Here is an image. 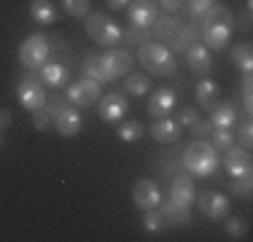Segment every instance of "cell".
Returning a JSON list of instances; mask_svg holds the SVG:
<instances>
[{"instance_id": "cell-1", "label": "cell", "mask_w": 253, "mask_h": 242, "mask_svg": "<svg viewBox=\"0 0 253 242\" xmlns=\"http://www.w3.org/2000/svg\"><path fill=\"white\" fill-rule=\"evenodd\" d=\"M183 167L189 169V172L200 175V178H210V175L218 169V151L205 140H197V143L186 145Z\"/></svg>"}, {"instance_id": "cell-2", "label": "cell", "mask_w": 253, "mask_h": 242, "mask_svg": "<svg viewBox=\"0 0 253 242\" xmlns=\"http://www.w3.org/2000/svg\"><path fill=\"white\" fill-rule=\"evenodd\" d=\"M137 62L146 70H151L154 76H175V70H178V62H175L170 48L162 46V43H151V40H146V43L140 46Z\"/></svg>"}, {"instance_id": "cell-3", "label": "cell", "mask_w": 253, "mask_h": 242, "mask_svg": "<svg viewBox=\"0 0 253 242\" xmlns=\"http://www.w3.org/2000/svg\"><path fill=\"white\" fill-rule=\"evenodd\" d=\"M86 35L94 40V43H100V46H116L119 40H122V27H119L116 22L111 19V16H105V14H92L86 19Z\"/></svg>"}, {"instance_id": "cell-4", "label": "cell", "mask_w": 253, "mask_h": 242, "mask_svg": "<svg viewBox=\"0 0 253 242\" xmlns=\"http://www.w3.org/2000/svg\"><path fill=\"white\" fill-rule=\"evenodd\" d=\"M49 54H51V46H49V38H43V35H30L19 48L22 65L30 68V70L43 68V65L49 62Z\"/></svg>"}, {"instance_id": "cell-5", "label": "cell", "mask_w": 253, "mask_h": 242, "mask_svg": "<svg viewBox=\"0 0 253 242\" xmlns=\"http://www.w3.org/2000/svg\"><path fill=\"white\" fill-rule=\"evenodd\" d=\"M102 70H105V81H116V78L126 76L135 65V57L129 51H122V48H108V54L100 57Z\"/></svg>"}, {"instance_id": "cell-6", "label": "cell", "mask_w": 253, "mask_h": 242, "mask_svg": "<svg viewBox=\"0 0 253 242\" xmlns=\"http://www.w3.org/2000/svg\"><path fill=\"white\" fill-rule=\"evenodd\" d=\"M68 102L76 108H86L92 105V102L100 100V83L92 81V78H84V81L73 83V86H68Z\"/></svg>"}, {"instance_id": "cell-7", "label": "cell", "mask_w": 253, "mask_h": 242, "mask_svg": "<svg viewBox=\"0 0 253 242\" xmlns=\"http://www.w3.org/2000/svg\"><path fill=\"white\" fill-rule=\"evenodd\" d=\"M197 204H200V213L205 218H210V221H221V218L229 215V197H224L218 191H205L197 199Z\"/></svg>"}, {"instance_id": "cell-8", "label": "cell", "mask_w": 253, "mask_h": 242, "mask_svg": "<svg viewBox=\"0 0 253 242\" xmlns=\"http://www.w3.org/2000/svg\"><path fill=\"white\" fill-rule=\"evenodd\" d=\"M16 97H19L22 108H27V111H38V108H43L46 100H49L43 92V86H41L35 78H25V81L16 86Z\"/></svg>"}, {"instance_id": "cell-9", "label": "cell", "mask_w": 253, "mask_h": 242, "mask_svg": "<svg viewBox=\"0 0 253 242\" xmlns=\"http://www.w3.org/2000/svg\"><path fill=\"white\" fill-rule=\"evenodd\" d=\"M167 199H172L180 207H191L194 204V183L186 172L172 175L170 178V191H167Z\"/></svg>"}, {"instance_id": "cell-10", "label": "cell", "mask_w": 253, "mask_h": 242, "mask_svg": "<svg viewBox=\"0 0 253 242\" xmlns=\"http://www.w3.org/2000/svg\"><path fill=\"white\" fill-rule=\"evenodd\" d=\"M132 199L140 210H151V207H159L162 202V194H159V186L154 180H137L135 189H132Z\"/></svg>"}, {"instance_id": "cell-11", "label": "cell", "mask_w": 253, "mask_h": 242, "mask_svg": "<svg viewBox=\"0 0 253 242\" xmlns=\"http://www.w3.org/2000/svg\"><path fill=\"white\" fill-rule=\"evenodd\" d=\"M54 124H57V132L62 137H76L84 126V119H81V113H78L76 105H65L62 111H59V116L54 119Z\"/></svg>"}, {"instance_id": "cell-12", "label": "cell", "mask_w": 253, "mask_h": 242, "mask_svg": "<svg viewBox=\"0 0 253 242\" xmlns=\"http://www.w3.org/2000/svg\"><path fill=\"white\" fill-rule=\"evenodd\" d=\"M175 105H178V94L172 92V89H156L151 94V100H148V113H151L154 119H165L172 113Z\"/></svg>"}, {"instance_id": "cell-13", "label": "cell", "mask_w": 253, "mask_h": 242, "mask_svg": "<svg viewBox=\"0 0 253 242\" xmlns=\"http://www.w3.org/2000/svg\"><path fill=\"white\" fill-rule=\"evenodd\" d=\"M226 172L232 175V178H243V175H251V154L248 148H237V145H232V148L226 151Z\"/></svg>"}, {"instance_id": "cell-14", "label": "cell", "mask_w": 253, "mask_h": 242, "mask_svg": "<svg viewBox=\"0 0 253 242\" xmlns=\"http://www.w3.org/2000/svg\"><path fill=\"white\" fill-rule=\"evenodd\" d=\"M97 113H100V119L102 121H119L126 113V100H124V94H116V92H111V94H105V97H100V108H97Z\"/></svg>"}, {"instance_id": "cell-15", "label": "cell", "mask_w": 253, "mask_h": 242, "mask_svg": "<svg viewBox=\"0 0 253 242\" xmlns=\"http://www.w3.org/2000/svg\"><path fill=\"white\" fill-rule=\"evenodd\" d=\"M129 22L135 27H151L156 22V0H132L129 3Z\"/></svg>"}, {"instance_id": "cell-16", "label": "cell", "mask_w": 253, "mask_h": 242, "mask_svg": "<svg viewBox=\"0 0 253 242\" xmlns=\"http://www.w3.org/2000/svg\"><path fill=\"white\" fill-rule=\"evenodd\" d=\"M234 121H237V105L232 100L229 102H218L213 108V116H210V126L213 129H232Z\"/></svg>"}, {"instance_id": "cell-17", "label": "cell", "mask_w": 253, "mask_h": 242, "mask_svg": "<svg viewBox=\"0 0 253 242\" xmlns=\"http://www.w3.org/2000/svg\"><path fill=\"white\" fill-rule=\"evenodd\" d=\"M186 57H189V68L197 76H208L210 68H213V57H210L208 46H191L186 48Z\"/></svg>"}, {"instance_id": "cell-18", "label": "cell", "mask_w": 253, "mask_h": 242, "mask_svg": "<svg viewBox=\"0 0 253 242\" xmlns=\"http://www.w3.org/2000/svg\"><path fill=\"white\" fill-rule=\"evenodd\" d=\"M232 24H210V27H202V38L208 48H226L229 38H232Z\"/></svg>"}, {"instance_id": "cell-19", "label": "cell", "mask_w": 253, "mask_h": 242, "mask_svg": "<svg viewBox=\"0 0 253 242\" xmlns=\"http://www.w3.org/2000/svg\"><path fill=\"white\" fill-rule=\"evenodd\" d=\"M221 100V89L215 81H210V78H202L200 83H197V102H200V108L205 111H213L215 105H218Z\"/></svg>"}, {"instance_id": "cell-20", "label": "cell", "mask_w": 253, "mask_h": 242, "mask_svg": "<svg viewBox=\"0 0 253 242\" xmlns=\"http://www.w3.org/2000/svg\"><path fill=\"white\" fill-rule=\"evenodd\" d=\"M151 137H154L156 143H178L180 140V126L172 119L165 116V119H159L151 126Z\"/></svg>"}, {"instance_id": "cell-21", "label": "cell", "mask_w": 253, "mask_h": 242, "mask_svg": "<svg viewBox=\"0 0 253 242\" xmlns=\"http://www.w3.org/2000/svg\"><path fill=\"white\" fill-rule=\"evenodd\" d=\"M68 68L65 65H59V62H46L43 68H41L38 73V81H43L46 86H62L65 81H68Z\"/></svg>"}, {"instance_id": "cell-22", "label": "cell", "mask_w": 253, "mask_h": 242, "mask_svg": "<svg viewBox=\"0 0 253 242\" xmlns=\"http://www.w3.org/2000/svg\"><path fill=\"white\" fill-rule=\"evenodd\" d=\"M30 16L38 24H54L57 22V8L51 5V0H33L30 3Z\"/></svg>"}, {"instance_id": "cell-23", "label": "cell", "mask_w": 253, "mask_h": 242, "mask_svg": "<svg viewBox=\"0 0 253 242\" xmlns=\"http://www.w3.org/2000/svg\"><path fill=\"white\" fill-rule=\"evenodd\" d=\"M194 40H197V27L194 24H178L175 35L170 38V43H172L175 51H186V48L194 46Z\"/></svg>"}, {"instance_id": "cell-24", "label": "cell", "mask_w": 253, "mask_h": 242, "mask_svg": "<svg viewBox=\"0 0 253 242\" xmlns=\"http://www.w3.org/2000/svg\"><path fill=\"white\" fill-rule=\"evenodd\" d=\"M159 204H162L159 213L165 215V221L175 223V226H186V223H189V207H180L172 199H165V202H159Z\"/></svg>"}, {"instance_id": "cell-25", "label": "cell", "mask_w": 253, "mask_h": 242, "mask_svg": "<svg viewBox=\"0 0 253 242\" xmlns=\"http://www.w3.org/2000/svg\"><path fill=\"white\" fill-rule=\"evenodd\" d=\"M180 19H175V16H162V19L154 22V38L156 40H170L172 35H175Z\"/></svg>"}, {"instance_id": "cell-26", "label": "cell", "mask_w": 253, "mask_h": 242, "mask_svg": "<svg viewBox=\"0 0 253 242\" xmlns=\"http://www.w3.org/2000/svg\"><path fill=\"white\" fill-rule=\"evenodd\" d=\"M232 62L237 65L243 73H251V70H253V51H251V46H248V43L234 46V48H232Z\"/></svg>"}, {"instance_id": "cell-27", "label": "cell", "mask_w": 253, "mask_h": 242, "mask_svg": "<svg viewBox=\"0 0 253 242\" xmlns=\"http://www.w3.org/2000/svg\"><path fill=\"white\" fill-rule=\"evenodd\" d=\"M148 89H151V81H148L146 73H129V76H126V92L129 94L140 97V94H146Z\"/></svg>"}, {"instance_id": "cell-28", "label": "cell", "mask_w": 253, "mask_h": 242, "mask_svg": "<svg viewBox=\"0 0 253 242\" xmlns=\"http://www.w3.org/2000/svg\"><path fill=\"white\" fill-rule=\"evenodd\" d=\"M210 24H232V11L224 8V5H213L202 16V27H210Z\"/></svg>"}, {"instance_id": "cell-29", "label": "cell", "mask_w": 253, "mask_h": 242, "mask_svg": "<svg viewBox=\"0 0 253 242\" xmlns=\"http://www.w3.org/2000/svg\"><path fill=\"white\" fill-rule=\"evenodd\" d=\"M84 73H86V78H92V81H105V70H102V62L97 54H86V59H84Z\"/></svg>"}, {"instance_id": "cell-30", "label": "cell", "mask_w": 253, "mask_h": 242, "mask_svg": "<svg viewBox=\"0 0 253 242\" xmlns=\"http://www.w3.org/2000/svg\"><path fill=\"white\" fill-rule=\"evenodd\" d=\"M143 135H146V126H143L140 121H126V124L119 126V137H122L124 143H135V140H140Z\"/></svg>"}, {"instance_id": "cell-31", "label": "cell", "mask_w": 253, "mask_h": 242, "mask_svg": "<svg viewBox=\"0 0 253 242\" xmlns=\"http://www.w3.org/2000/svg\"><path fill=\"white\" fill-rule=\"evenodd\" d=\"M167 226V221H165V215L162 213H156V210H146V215H143V229L146 232H151V234H159L162 229Z\"/></svg>"}, {"instance_id": "cell-32", "label": "cell", "mask_w": 253, "mask_h": 242, "mask_svg": "<svg viewBox=\"0 0 253 242\" xmlns=\"http://www.w3.org/2000/svg\"><path fill=\"white\" fill-rule=\"evenodd\" d=\"M234 145L232 129H213V148L215 151H229Z\"/></svg>"}, {"instance_id": "cell-33", "label": "cell", "mask_w": 253, "mask_h": 242, "mask_svg": "<svg viewBox=\"0 0 253 242\" xmlns=\"http://www.w3.org/2000/svg\"><path fill=\"white\" fill-rule=\"evenodd\" d=\"M62 8L76 19H84L89 14V0H62Z\"/></svg>"}, {"instance_id": "cell-34", "label": "cell", "mask_w": 253, "mask_h": 242, "mask_svg": "<svg viewBox=\"0 0 253 242\" xmlns=\"http://www.w3.org/2000/svg\"><path fill=\"white\" fill-rule=\"evenodd\" d=\"M251 86H253V78H251V73H245V76H243V81H240V92H243V108H245V113H251V111H253Z\"/></svg>"}, {"instance_id": "cell-35", "label": "cell", "mask_w": 253, "mask_h": 242, "mask_svg": "<svg viewBox=\"0 0 253 242\" xmlns=\"http://www.w3.org/2000/svg\"><path fill=\"white\" fill-rule=\"evenodd\" d=\"M251 191H253V178L251 175H243V178L232 180V194H237V197H251Z\"/></svg>"}, {"instance_id": "cell-36", "label": "cell", "mask_w": 253, "mask_h": 242, "mask_svg": "<svg viewBox=\"0 0 253 242\" xmlns=\"http://www.w3.org/2000/svg\"><path fill=\"white\" fill-rule=\"evenodd\" d=\"M213 0H189V14L197 16V19H202L205 14H208L210 8H213Z\"/></svg>"}, {"instance_id": "cell-37", "label": "cell", "mask_w": 253, "mask_h": 242, "mask_svg": "<svg viewBox=\"0 0 253 242\" xmlns=\"http://www.w3.org/2000/svg\"><path fill=\"white\" fill-rule=\"evenodd\" d=\"M33 124H35V129H49V124H51V116H49V111H43V108H38V111H33Z\"/></svg>"}, {"instance_id": "cell-38", "label": "cell", "mask_w": 253, "mask_h": 242, "mask_svg": "<svg viewBox=\"0 0 253 242\" xmlns=\"http://www.w3.org/2000/svg\"><path fill=\"white\" fill-rule=\"evenodd\" d=\"M189 129H191V135H194V137H200V140H205V137H208L210 132H213V126H210V121H200V119H197L194 124L189 126Z\"/></svg>"}, {"instance_id": "cell-39", "label": "cell", "mask_w": 253, "mask_h": 242, "mask_svg": "<svg viewBox=\"0 0 253 242\" xmlns=\"http://www.w3.org/2000/svg\"><path fill=\"white\" fill-rule=\"evenodd\" d=\"M122 38H126L129 43H146V40H148V33H146V27H135V30H126Z\"/></svg>"}, {"instance_id": "cell-40", "label": "cell", "mask_w": 253, "mask_h": 242, "mask_svg": "<svg viewBox=\"0 0 253 242\" xmlns=\"http://www.w3.org/2000/svg\"><path fill=\"white\" fill-rule=\"evenodd\" d=\"M46 105H49V116H51V119H57V116H59V111H62V108L68 105V102H65V97L54 94V97H49V100H46Z\"/></svg>"}, {"instance_id": "cell-41", "label": "cell", "mask_w": 253, "mask_h": 242, "mask_svg": "<svg viewBox=\"0 0 253 242\" xmlns=\"http://www.w3.org/2000/svg\"><path fill=\"white\" fill-rule=\"evenodd\" d=\"M226 232L232 234L234 240H243V234H245L243 221H237V218H229V221H226Z\"/></svg>"}, {"instance_id": "cell-42", "label": "cell", "mask_w": 253, "mask_h": 242, "mask_svg": "<svg viewBox=\"0 0 253 242\" xmlns=\"http://www.w3.org/2000/svg\"><path fill=\"white\" fill-rule=\"evenodd\" d=\"M240 143H243V148L251 151V143H253V124L251 121H245V124L240 126Z\"/></svg>"}, {"instance_id": "cell-43", "label": "cell", "mask_w": 253, "mask_h": 242, "mask_svg": "<svg viewBox=\"0 0 253 242\" xmlns=\"http://www.w3.org/2000/svg\"><path fill=\"white\" fill-rule=\"evenodd\" d=\"M194 121H197V111H191V108H183V111H180L178 126H191Z\"/></svg>"}, {"instance_id": "cell-44", "label": "cell", "mask_w": 253, "mask_h": 242, "mask_svg": "<svg viewBox=\"0 0 253 242\" xmlns=\"http://www.w3.org/2000/svg\"><path fill=\"white\" fill-rule=\"evenodd\" d=\"M159 3H162V8H165V11H170V14H175V11H180V8H183V3H186V0H159Z\"/></svg>"}, {"instance_id": "cell-45", "label": "cell", "mask_w": 253, "mask_h": 242, "mask_svg": "<svg viewBox=\"0 0 253 242\" xmlns=\"http://www.w3.org/2000/svg\"><path fill=\"white\" fill-rule=\"evenodd\" d=\"M8 124H11V113L8 111H0V129H5Z\"/></svg>"}, {"instance_id": "cell-46", "label": "cell", "mask_w": 253, "mask_h": 242, "mask_svg": "<svg viewBox=\"0 0 253 242\" xmlns=\"http://www.w3.org/2000/svg\"><path fill=\"white\" fill-rule=\"evenodd\" d=\"M126 3H129V0H108V5H111V8H124Z\"/></svg>"}, {"instance_id": "cell-47", "label": "cell", "mask_w": 253, "mask_h": 242, "mask_svg": "<svg viewBox=\"0 0 253 242\" xmlns=\"http://www.w3.org/2000/svg\"><path fill=\"white\" fill-rule=\"evenodd\" d=\"M0 145H3V137H0Z\"/></svg>"}]
</instances>
